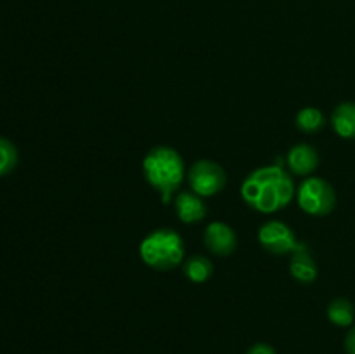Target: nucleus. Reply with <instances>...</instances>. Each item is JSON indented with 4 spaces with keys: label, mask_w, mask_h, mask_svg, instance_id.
<instances>
[{
    "label": "nucleus",
    "mask_w": 355,
    "mask_h": 354,
    "mask_svg": "<svg viewBox=\"0 0 355 354\" xmlns=\"http://www.w3.org/2000/svg\"><path fill=\"white\" fill-rule=\"evenodd\" d=\"M293 196V179L281 165L260 167L241 184L243 201L260 214L283 210Z\"/></svg>",
    "instance_id": "f257e3e1"
},
{
    "label": "nucleus",
    "mask_w": 355,
    "mask_h": 354,
    "mask_svg": "<svg viewBox=\"0 0 355 354\" xmlns=\"http://www.w3.org/2000/svg\"><path fill=\"white\" fill-rule=\"evenodd\" d=\"M142 172L149 186L162 196L163 203H170L172 194L186 177V165L179 151L170 146H156L142 160Z\"/></svg>",
    "instance_id": "f03ea898"
},
{
    "label": "nucleus",
    "mask_w": 355,
    "mask_h": 354,
    "mask_svg": "<svg viewBox=\"0 0 355 354\" xmlns=\"http://www.w3.org/2000/svg\"><path fill=\"white\" fill-rule=\"evenodd\" d=\"M141 259L146 266L156 271H172L184 260V239L170 228L149 233L139 246Z\"/></svg>",
    "instance_id": "7ed1b4c3"
},
{
    "label": "nucleus",
    "mask_w": 355,
    "mask_h": 354,
    "mask_svg": "<svg viewBox=\"0 0 355 354\" xmlns=\"http://www.w3.org/2000/svg\"><path fill=\"white\" fill-rule=\"evenodd\" d=\"M298 207L309 215L322 217L333 212L336 205V193L328 180L321 177H307L297 189Z\"/></svg>",
    "instance_id": "20e7f679"
},
{
    "label": "nucleus",
    "mask_w": 355,
    "mask_h": 354,
    "mask_svg": "<svg viewBox=\"0 0 355 354\" xmlns=\"http://www.w3.org/2000/svg\"><path fill=\"white\" fill-rule=\"evenodd\" d=\"M187 183L201 198L215 196L227 184V174L214 160H198L187 172Z\"/></svg>",
    "instance_id": "39448f33"
},
{
    "label": "nucleus",
    "mask_w": 355,
    "mask_h": 354,
    "mask_svg": "<svg viewBox=\"0 0 355 354\" xmlns=\"http://www.w3.org/2000/svg\"><path fill=\"white\" fill-rule=\"evenodd\" d=\"M259 242L267 252L274 255H286L297 252L302 243L295 238L293 229L281 221H267L259 229Z\"/></svg>",
    "instance_id": "423d86ee"
},
{
    "label": "nucleus",
    "mask_w": 355,
    "mask_h": 354,
    "mask_svg": "<svg viewBox=\"0 0 355 354\" xmlns=\"http://www.w3.org/2000/svg\"><path fill=\"white\" fill-rule=\"evenodd\" d=\"M203 242L214 255L227 257L238 246V236H236L234 229L231 226L225 224V222L215 221L211 224H208L203 236Z\"/></svg>",
    "instance_id": "0eeeda50"
},
{
    "label": "nucleus",
    "mask_w": 355,
    "mask_h": 354,
    "mask_svg": "<svg viewBox=\"0 0 355 354\" xmlns=\"http://www.w3.org/2000/svg\"><path fill=\"white\" fill-rule=\"evenodd\" d=\"M286 165L295 176H311L319 167L318 149L311 144H305V142L293 146L290 149V153H288Z\"/></svg>",
    "instance_id": "6e6552de"
},
{
    "label": "nucleus",
    "mask_w": 355,
    "mask_h": 354,
    "mask_svg": "<svg viewBox=\"0 0 355 354\" xmlns=\"http://www.w3.org/2000/svg\"><path fill=\"white\" fill-rule=\"evenodd\" d=\"M175 212L184 224H196L207 217V205L194 191H180L175 198Z\"/></svg>",
    "instance_id": "1a4fd4ad"
},
{
    "label": "nucleus",
    "mask_w": 355,
    "mask_h": 354,
    "mask_svg": "<svg viewBox=\"0 0 355 354\" xmlns=\"http://www.w3.org/2000/svg\"><path fill=\"white\" fill-rule=\"evenodd\" d=\"M290 273L295 280L304 285L312 283L318 278V266H315L314 259H312L311 252H309L305 243H302V246L297 252L291 253Z\"/></svg>",
    "instance_id": "9d476101"
},
{
    "label": "nucleus",
    "mask_w": 355,
    "mask_h": 354,
    "mask_svg": "<svg viewBox=\"0 0 355 354\" xmlns=\"http://www.w3.org/2000/svg\"><path fill=\"white\" fill-rule=\"evenodd\" d=\"M331 125L343 139H355V103H342L335 108Z\"/></svg>",
    "instance_id": "9b49d317"
},
{
    "label": "nucleus",
    "mask_w": 355,
    "mask_h": 354,
    "mask_svg": "<svg viewBox=\"0 0 355 354\" xmlns=\"http://www.w3.org/2000/svg\"><path fill=\"white\" fill-rule=\"evenodd\" d=\"M184 276L193 283H205L214 274V264L205 255H193L184 262Z\"/></svg>",
    "instance_id": "f8f14e48"
},
{
    "label": "nucleus",
    "mask_w": 355,
    "mask_h": 354,
    "mask_svg": "<svg viewBox=\"0 0 355 354\" xmlns=\"http://www.w3.org/2000/svg\"><path fill=\"white\" fill-rule=\"evenodd\" d=\"M326 314H328V319L333 323V325L347 328V326H350L354 323L355 309L349 298L338 297L335 298V301L329 302Z\"/></svg>",
    "instance_id": "ddd939ff"
},
{
    "label": "nucleus",
    "mask_w": 355,
    "mask_h": 354,
    "mask_svg": "<svg viewBox=\"0 0 355 354\" xmlns=\"http://www.w3.org/2000/svg\"><path fill=\"white\" fill-rule=\"evenodd\" d=\"M326 125V118L321 110L314 106H307L304 110L298 111L297 115V127L298 130L305 132V134H315L321 130Z\"/></svg>",
    "instance_id": "4468645a"
},
{
    "label": "nucleus",
    "mask_w": 355,
    "mask_h": 354,
    "mask_svg": "<svg viewBox=\"0 0 355 354\" xmlns=\"http://www.w3.org/2000/svg\"><path fill=\"white\" fill-rule=\"evenodd\" d=\"M19 163V151L10 139L0 135V177H6L16 170Z\"/></svg>",
    "instance_id": "2eb2a0df"
},
{
    "label": "nucleus",
    "mask_w": 355,
    "mask_h": 354,
    "mask_svg": "<svg viewBox=\"0 0 355 354\" xmlns=\"http://www.w3.org/2000/svg\"><path fill=\"white\" fill-rule=\"evenodd\" d=\"M246 354H277V353H276V349L270 346V344L257 342V344H253L248 351H246Z\"/></svg>",
    "instance_id": "dca6fc26"
},
{
    "label": "nucleus",
    "mask_w": 355,
    "mask_h": 354,
    "mask_svg": "<svg viewBox=\"0 0 355 354\" xmlns=\"http://www.w3.org/2000/svg\"><path fill=\"white\" fill-rule=\"evenodd\" d=\"M345 351L347 354H355V326L349 330L345 337Z\"/></svg>",
    "instance_id": "f3484780"
}]
</instances>
